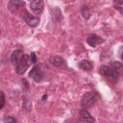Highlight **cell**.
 Returning a JSON list of instances; mask_svg holds the SVG:
<instances>
[{"label": "cell", "mask_w": 123, "mask_h": 123, "mask_svg": "<svg viewBox=\"0 0 123 123\" xmlns=\"http://www.w3.org/2000/svg\"><path fill=\"white\" fill-rule=\"evenodd\" d=\"M99 72L104 77H106L110 80H112V81H116L119 77V72L114 70L111 66H108V65H102L100 67Z\"/></svg>", "instance_id": "cell-1"}, {"label": "cell", "mask_w": 123, "mask_h": 123, "mask_svg": "<svg viewBox=\"0 0 123 123\" xmlns=\"http://www.w3.org/2000/svg\"><path fill=\"white\" fill-rule=\"evenodd\" d=\"M97 100V94L95 92H86L82 98V107L84 109L90 108L95 104Z\"/></svg>", "instance_id": "cell-2"}, {"label": "cell", "mask_w": 123, "mask_h": 123, "mask_svg": "<svg viewBox=\"0 0 123 123\" xmlns=\"http://www.w3.org/2000/svg\"><path fill=\"white\" fill-rule=\"evenodd\" d=\"M22 18L25 20V22L30 26V27H36L39 23V18L37 16H34L30 14L27 11H24L22 12Z\"/></svg>", "instance_id": "cell-3"}, {"label": "cell", "mask_w": 123, "mask_h": 123, "mask_svg": "<svg viewBox=\"0 0 123 123\" xmlns=\"http://www.w3.org/2000/svg\"><path fill=\"white\" fill-rule=\"evenodd\" d=\"M29 76L30 77H32V79L35 81V82H40L41 80H42V77H43V73H42V70H41V68L39 67V66H34L32 69H31V71H30V73H29Z\"/></svg>", "instance_id": "cell-4"}, {"label": "cell", "mask_w": 123, "mask_h": 123, "mask_svg": "<svg viewBox=\"0 0 123 123\" xmlns=\"http://www.w3.org/2000/svg\"><path fill=\"white\" fill-rule=\"evenodd\" d=\"M29 62H30V61L28 60V57L24 55V57L22 58V60L16 64V68H15L16 72H17L18 74H23V73H25V71H26L27 68H28Z\"/></svg>", "instance_id": "cell-5"}, {"label": "cell", "mask_w": 123, "mask_h": 123, "mask_svg": "<svg viewBox=\"0 0 123 123\" xmlns=\"http://www.w3.org/2000/svg\"><path fill=\"white\" fill-rule=\"evenodd\" d=\"M30 8L35 13L41 12L43 9V0H33L30 4Z\"/></svg>", "instance_id": "cell-6"}, {"label": "cell", "mask_w": 123, "mask_h": 123, "mask_svg": "<svg viewBox=\"0 0 123 123\" xmlns=\"http://www.w3.org/2000/svg\"><path fill=\"white\" fill-rule=\"evenodd\" d=\"M23 57H24V53H23L22 50H20V49L14 50V51L12 52V56H11V62H12V63H14V64H17V63L22 60Z\"/></svg>", "instance_id": "cell-7"}, {"label": "cell", "mask_w": 123, "mask_h": 123, "mask_svg": "<svg viewBox=\"0 0 123 123\" xmlns=\"http://www.w3.org/2000/svg\"><path fill=\"white\" fill-rule=\"evenodd\" d=\"M86 42L88 43L89 46H91V47H96L97 44L103 42V39H102L100 37L96 36V35H92V36H89V37H87Z\"/></svg>", "instance_id": "cell-8"}, {"label": "cell", "mask_w": 123, "mask_h": 123, "mask_svg": "<svg viewBox=\"0 0 123 123\" xmlns=\"http://www.w3.org/2000/svg\"><path fill=\"white\" fill-rule=\"evenodd\" d=\"M80 117H81V120H83L85 122H94L95 121V119L90 115V113L86 109L81 110V111H80Z\"/></svg>", "instance_id": "cell-9"}, {"label": "cell", "mask_w": 123, "mask_h": 123, "mask_svg": "<svg viewBox=\"0 0 123 123\" xmlns=\"http://www.w3.org/2000/svg\"><path fill=\"white\" fill-rule=\"evenodd\" d=\"M24 5H25V2L23 0H11L9 3V9L13 12L14 10H17L19 7Z\"/></svg>", "instance_id": "cell-10"}, {"label": "cell", "mask_w": 123, "mask_h": 123, "mask_svg": "<svg viewBox=\"0 0 123 123\" xmlns=\"http://www.w3.org/2000/svg\"><path fill=\"white\" fill-rule=\"evenodd\" d=\"M50 62L52 65H54L56 67H60L63 64V59L61 58L60 56H52L50 58Z\"/></svg>", "instance_id": "cell-11"}, {"label": "cell", "mask_w": 123, "mask_h": 123, "mask_svg": "<svg viewBox=\"0 0 123 123\" xmlns=\"http://www.w3.org/2000/svg\"><path fill=\"white\" fill-rule=\"evenodd\" d=\"M79 66H80V68H81V69H83V70L89 71V70L92 68L93 64H92V62H89V61H87V60H84V61H82V62H80Z\"/></svg>", "instance_id": "cell-12"}, {"label": "cell", "mask_w": 123, "mask_h": 123, "mask_svg": "<svg viewBox=\"0 0 123 123\" xmlns=\"http://www.w3.org/2000/svg\"><path fill=\"white\" fill-rule=\"evenodd\" d=\"M82 14L84 16V18L86 19H88L90 14H91V11H90V8L88 6H84L83 9H82Z\"/></svg>", "instance_id": "cell-13"}, {"label": "cell", "mask_w": 123, "mask_h": 123, "mask_svg": "<svg viewBox=\"0 0 123 123\" xmlns=\"http://www.w3.org/2000/svg\"><path fill=\"white\" fill-rule=\"evenodd\" d=\"M23 108L27 111H30L31 108H32V104L31 102L29 101V99L27 97H24V100H23Z\"/></svg>", "instance_id": "cell-14"}, {"label": "cell", "mask_w": 123, "mask_h": 123, "mask_svg": "<svg viewBox=\"0 0 123 123\" xmlns=\"http://www.w3.org/2000/svg\"><path fill=\"white\" fill-rule=\"evenodd\" d=\"M122 4H123V0H114V7L119 11L120 13H122Z\"/></svg>", "instance_id": "cell-15"}, {"label": "cell", "mask_w": 123, "mask_h": 123, "mask_svg": "<svg viewBox=\"0 0 123 123\" xmlns=\"http://www.w3.org/2000/svg\"><path fill=\"white\" fill-rule=\"evenodd\" d=\"M114 70H116L117 72H120L121 71V69H122V65H121V63L120 62H113V63H111V65Z\"/></svg>", "instance_id": "cell-16"}, {"label": "cell", "mask_w": 123, "mask_h": 123, "mask_svg": "<svg viewBox=\"0 0 123 123\" xmlns=\"http://www.w3.org/2000/svg\"><path fill=\"white\" fill-rule=\"evenodd\" d=\"M5 105V95L3 92H0V110L4 107Z\"/></svg>", "instance_id": "cell-17"}, {"label": "cell", "mask_w": 123, "mask_h": 123, "mask_svg": "<svg viewBox=\"0 0 123 123\" xmlns=\"http://www.w3.org/2000/svg\"><path fill=\"white\" fill-rule=\"evenodd\" d=\"M30 62L32 63H36L37 62V56H36L35 53H32L31 54V56H30Z\"/></svg>", "instance_id": "cell-18"}, {"label": "cell", "mask_w": 123, "mask_h": 123, "mask_svg": "<svg viewBox=\"0 0 123 123\" xmlns=\"http://www.w3.org/2000/svg\"><path fill=\"white\" fill-rule=\"evenodd\" d=\"M4 121L5 122H15V119L12 118V117H5L4 118Z\"/></svg>", "instance_id": "cell-19"}]
</instances>
